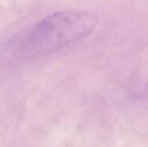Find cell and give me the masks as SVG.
Instances as JSON below:
<instances>
[{
    "label": "cell",
    "mask_w": 148,
    "mask_h": 147,
    "mask_svg": "<svg viewBox=\"0 0 148 147\" xmlns=\"http://www.w3.org/2000/svg\"><path fill=\"white\" fill-rule=\"evenodd\" d=\"M98 23V16L88 10L54 12L37 22L24 35L18 44V53L26 59L50 55L86 38Z\"/></svg>",
    "instance_id": "1"
},
{
    "label": "cell",
    "mask_w": 148,
    "mask_h": 147,
    "mask_svg": "<svg viewBox=\"0 0 148 147\" xmlns=\"http://www.w3.org/2000/svg\"><path fill=\"white\" fill-rule=\"evenodd\" d=\"M67 147H70V146H67Z\"/></svg>",
    "instance_id": "3"
},
{
    "label": "cell",
    "mask_w": 148,
    "mask_h": 147,
    "mask_svg": "<svg viewBox=\"0 0 148 147\" xmlns=\"http://www.w3.org/2000/svg\"><path fill=\"white\" fill-rule=\"evenodd\" d=\"M145 92H146V94H147V95L148 96V84L147 85V87H146V90H145Z\"/></svg>",
    "instance_id": "2"
}]
</instances>
